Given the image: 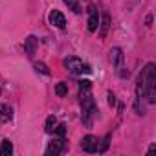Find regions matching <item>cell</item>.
<instances>
[{"instance_id": "cell-11", "label": "cell", "mask_w": 156, "mask_h": 156, "mask_svg": "<svg viewBox=\"0 0 156 156\" xmlns=\"http://www.w3.org/2000/svg\"><path fill=\"white\" fill-rule=\"evenodd\" d=\"M108 24H110V19H108V15H103V20L99 22V26H101V39H105L107 37V31H108Z\"/></svg>"}, {"instance_id": "cell-16", "label": "cell", "mask_w": 156, "mask_h": 156, "mask_svg": "<svg viewBox=\"0 0 156 156\" xmlns=\"http://www.w3.org/2000/svg\"><path fill=\"white\" fill-rule=\"evenodd\" d=\"M108 141H110V134H107V136H105V140L101 141V145L98 147V151H99V152H105V151L108 149Z\"/></svg>"}, {"instance_id": "cell-10", "label": "cell", "mask_w": 156, "mask_h": 156, "mask_svg": "<svg viewBox=\"0 0 156 156\" xmlns=\"http://www.w3.org/2000/svg\"><path fill=\"white\" fill-rule=\"evenodd\" d=\"M11 152H13V143L9 140H4L0 145V156H11Z\"/></svg>"}, {"instance_id": "cell-4", "label": "cell", "mask_w": 156, "mask_h": 156, "mask_svg": "<svg viewBox=\"0 0 156 156\" xmlns=\"http://www.w3.org/2000/svg\"><path fill=\"white\" fill-rule=\"evenodd\" d=\"M62 149H64V140H62V136H59L53 141H50V145L46 149V154L48 156H57V154L62 152Z\"/></svg>"}, {"instance_id": "cell-19", "label": "cell", "mask_w": 156, "mask_h": 156, "mask_svg": "<svg viewBox=\"0 0 156 156\" xmlns=\"http://www.w3.org/2000/svg\"><path fill=\"white\" fill-rule=\"evenodd\" d=\"M108 105H110V107L116 105V96H114L112 92H108Z\"/></svg>"}, {"instance_id": "cell-1", "label": "cell", "mask_w": 156, "mask_h": 156, "mask_svg": "<svg viewBox=\"0 0 156 156\" xmlns=\"http://www.w3.org/2000/svg\"><path fill=\"white\" fill-rule=\"evenodd\" d=\"M136 92H138V99H141V96H145L149 99V103H156V66L152 62H149L145 66V70L140 73Z\"/></svg>"}, {"instance_id": "cell-14", "label": "cell", "mask_w": 156, "mask_h": 156, "mask_svg": "<svg viewBox=\"0 0 156 156\" xmlns=\"http://www.w3.org/2000/svg\"><path fill=\"white\" fill-rule=\"evenodd\" d=\"M55 123H57L55 116H48V119H46V132H53V129H55Z\"/></svg>"}, {"instance_id": "cell-15", "label": "cell", "mask_w": 156, "mask_h": 156, "mask_svg": "<svg viewBox=\"0 0 156 156\" xmlns=\"http://www.w3.org/2000/svg\"><path fill=\"white\" fill-rule=\"evenodd\" d=\"M35 70L41 72V73H44V75H50V70H48V66L44 62H35Z\"/></svg>"}, {"instance_id": "cell-12", "label": "cell", "mask_w": 156, "mask_h": 156, "mask_svg": "<svg viewBox=\"0 0 156 156\" xmlns=\"http://www.w3.org/2000/svg\"><path fill=\"white\" fill-rule=\"evenodd\" d=\"M55 94H57L59 98H64V96L68 94V87H66V83H57V85H55Z\"/></svg>"}, {"instance_id": "cell-9", "label": "cell", "mask_w": 156, "mask_h": 156, "mask_svg": "<svg viewBox=\"0 0 156 156\" xmlns=\"http://www.w3.org/2000/svg\"><path fill=\"white\" fill-rule=\"evenodd\" d=\"M13 118V110L9 105H0V123H8Z\"/></svg>"}, {"instance_id": "cell-20", "label": "cell", "mask_w": 156, "mask_h": 156, "mask_svg": "<svg viewBox=\"0 0 156 156\" xmlns=\"http://www.w3.org/2000/svg\"><path fill=\"white\" fill-rule=\"evenodd\" d=\"M0 94H2V90H0Z\"/></svg>"}, {"instance_id": "cell-5", "label": "cell", "mask_w": 156, "mask_h": 156, "mask_svg": "<svg viewBox=\"0 0 156 156\" xmlns=\"http://www.w3.org/2000/svg\"><path fill=\"white\" fill-rule=\"evenodd\" d=\"M99 28V11L96 6L88 8V31H96Z\"/></svg>"}, {"instance_id": "cell-17", "label": "cell", "mask_w": 156, "mask_h": 156, "mask_svg": "<svg viewBox=\"0 0 156 156\" xmlns=\"http://www.w3.org/2000/svg\"><path fill=\"white\" fill-rule=\"evenodd\" d=\"M53 132H55L57 136H64V134H66V125H64V123H61V125H57V127L53 129Z\"/></svg>"}, {"instance_id": "cell-13", "label": "cell", "mask_w": 156, "mask_h": 156, "mask_svg": "<svg viewBox=\"0 0 156 156\" xmlns=\"http://www.w3.org/2000/svg\"><path fill=\"white\" fill-rule=\"evenodd\" d=\"M64 4H66L73 13H81V6L77 4V0H64Z\"/></svg>"}, {"instance_id": "cell-2", "label": "cell", "mask_w": 156, "mask_h": 156, "mask_svg": "<svg viewBox=\"0 0 156 156\" xmlns=\"http://www.w3.org/2000/svg\"><path fill=\"white\" fill-rule=\"evenodd\" d=\"M64 66H66V70L70 73H83V72L90 73V66L83 64V61L79 57H66L64 59Z\"/></svg>"}, {"instance_id": "cell-6", "label": "cell", "mask_w": 156, "mask_h": 156, "mask_svg": "<svg viewBox=\"0 0 156 156\" xmlns=\"http://www.w3.org/2000/svg\"><path fill=\"white\" fill-rule=\"evenodd\" d=\"M50 24L51 26H55V28H64L66 26V19H64V15L61 13V11H57V9H53V11H50Z\"/></svg>"}, {"instance_id": "cell-3", "label": "cell", "mask_w": 156, "mask_h": 156, "mask_svg": "<svg viewBox=\"0 0 156 156\" xmlns=\"http://www.w3.org/2000/svg\"><path fill=\"white\" fill-rule=\"evenodd\" d=\"M98 147H99V140L92 134H88L81 140V149L85 152H98Z\"/></svg>"}, {"instance_id": "cell-7", "label": "cell", "mask_w": 156, "mask_h": 156, "mask_svg": "<svg viewBox=\"0 0 156 156\" xmlns=\"http://www.w3.org/2000/svg\"><path fill=\"white\" fill-rule=\"evenodd\" d=\"M110 62H112V66H116V72H119L123 68V51L119 48L110 50Z\"/></svg>"}, {"instance_id": "cell-18", "label": "cell", "mask_w": 156, "mask_h": 156, "mask_svg": "<svg viewBox=\"0 0 156 156\" xmlns=\"http://www.w3.org/2000/svg\"><path fill=\"white\" fill-rule=\"evenodd\" d=\"M90 87H92V83H90L88 79H81V81H79V88H81V90H87V88H90Z\"/></svg>"}, {"instance_id": "cell-8", "label": "cell", "mask_w": 156, "mask_h": 156, "mask_svg": "<svg viewBox=\"0 0 156 156\" xmlns=\"http://www.w3.org/2000/svg\"><path fill=\"white\" fill-rule=\"evenodd\" d=\"M37 44H39V41H37L35 35H30V37L24 41V50H26L28 57H33V55H35V51H37Z\"/></svg>"}]
</instances>
